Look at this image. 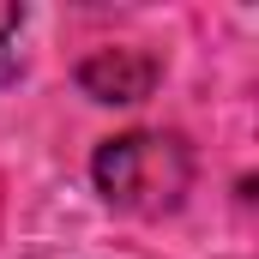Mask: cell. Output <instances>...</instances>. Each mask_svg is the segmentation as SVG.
<instances>
[{
	"label": "cell",
	"instance_id": "2",
	"mask_svg": "<svg viewBox=\"0 0 259 259\" xmlns=\"http://www.w3.org/2000/svg\"><path fill=\"white\" fill-rule=\"evenodd\" d=\"M78 84L97 103H145L157 84V61L145 49H97L78 61Z\"/></svg>",
	"mask_w": 259,
	"mask_h": 259
},
{
	"label": "cell",
	"instance_id": "3",
	"mask_svg": "<svg viewBox=\"0 0 259 259\" xmlns=\"http://www.w3.org/2000/svg\"><path fill=\"white\" fill-rule=\"evenodd\" d=\"M18 30H24V6L0 0V84L18 72Z\"/></svg>",
	"mask_w": 259,
	"mask_h": 259
},
{
	"label": "cell",
	"instance_id": "1",
	"mask_svg": "<svg viewBox=\"0 0 259 259\" xmlns=\"http://www.w3.org/2000/svg\"><path fill=\"white\" fill-rule=\"evenodd\" d=\"M91 175H97V193L109 199L115 211L163 217L193 187V151L175 133H121V139L97 145Z\"/></svg>",
	"mask_w": 259,
	"mask_h": 259
}]
</instances>
